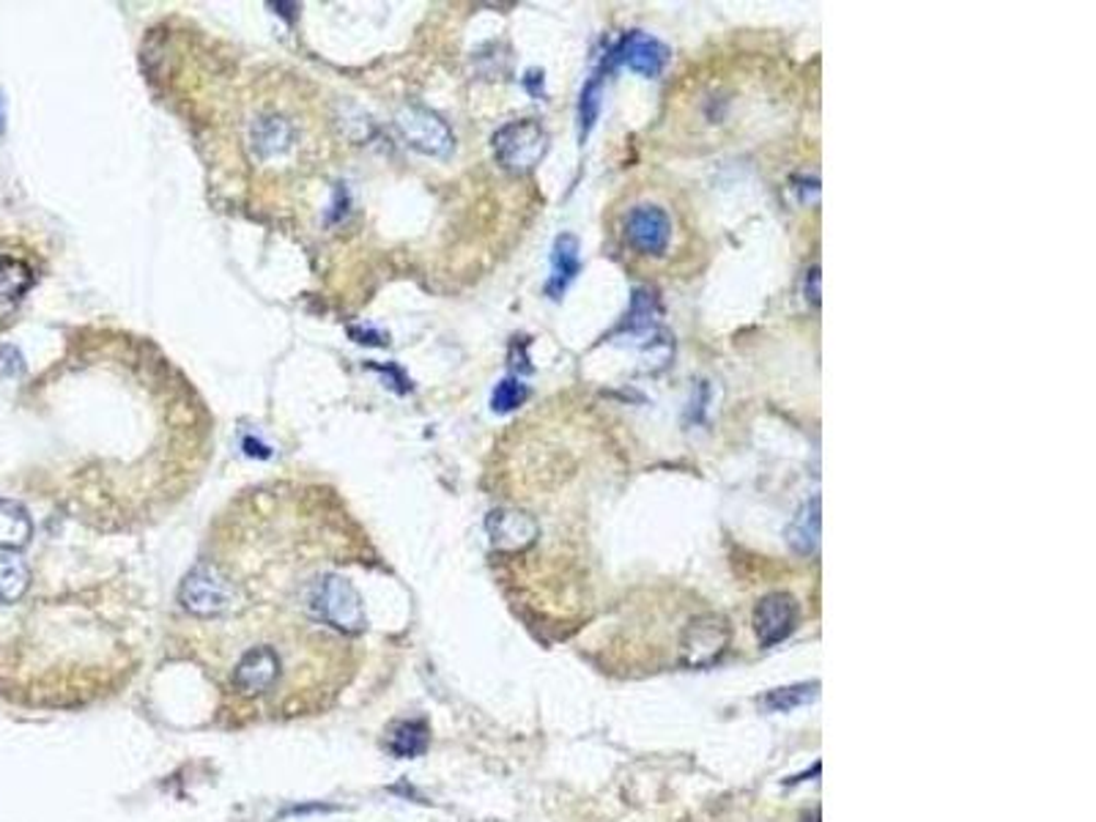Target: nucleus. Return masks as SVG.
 I'll list each match as a JSON object with an SVG mask.
<instances>
[{
  "instance_id": "obj_9",
  "label": "nucleus",
  "mask_w": 1096,
  "mask_h": 822,
  "mask_svg": "<svg viewBox=\"0 0 1096 822\" xmlns=\"http://www.w3.org/2000/svg\"><path fill=\"white\" fill-rule=\"evenodd\" d=\"M485 529H488L491 545L496 551H523L538 540L540 527L529 513L523 510H510V507H502V510L488 513L485 518Z\"/></svg>"
},
{
  "instance_id": "obj_13",
  "label": "nucleus",
  "mask_w": 1096,
  "mask_h": 822,
  "mask_svg": "<svg viewBox=\"0 0 1096 822\" xmlns=\"http://www.w3.org/2000/svg\"><path fill=\"white\" fill-rule=\"evenodd\" d=\"M787 543L798 551V554H814L820 545V500H809L796 518L787 527Z\"/></svg>"
},
{
  "instance_id": "obj_17",
  "label": "nucleus",
  "mask_w": 1096,
  "mask_h": 822,
  "mask_svg": "<svg viewBox=\"0 0 1096 822\" xmlns=\"http://www.w3.org/2000/svg\"><path fill=\"white\" fill-rule=\"evenodd\" d=\"M390 749L396 756H420L428 749V727L423 721L398 724L390 738Z\"/></svg>"
},
{
  "instance_id": "obj_7",
  "label": "nucleus",
  "mask_w": 1096,
  "mask_h": 822,
  "mask_svg": "<svg viewBox=\"0 0 1096 822\" xmlns=\"http://www.w3.org/2000/svg\"><path fill=\"white\" fill-rule=\"evenodd\" d=\"M798 603L787 592H770L754 606V634L759 645L774 647L796 631Z\"/></svg>"
},
{
  "instance_id": "obj_19",
  "label": "nucleus",
  "mask_w": 1096,
  "mask_h": 822,
  "mask_svg": "<svg viewBox=\"0 0 1096 822\" xmlns=\"http://www.w3.org/2000/svg\"><path fill=\"white\" fill-rule=\"evenodd\" d=\"M527 398H529L527 384H521L518 378H502V381L496 384L494 395H491V409H494L496 414H507V411H516Z\"/></svg>"
},
{
  "instance_id": "obj_8",
  "label": "nucleus",
  "mask_w": 1096,
  "mask_h": 822,
  "mask_svg": "<svg viewBox=\"0 0 1096 822\" xmlns=\"http://www.w3.org/2000/svg\"><path fill=\"white\" fill-rule=\"evenodd\" d=\"M280 680V656L272 647H250L234 667V689L241 696H261Z\"/></svg>"
},
{
  "instance_id": "obj_2",
  "label": "nucleus",
  "mask_w": 1096,
  "mask_h": 822,
  "mask_svg": "<svg viewBox=\"0 0 1096 822\" xmlns=\"http://www.w3.org/2000/svg\"><path fill=\"white\" fill-rule=\"evenodd\" d=\"M491 145H494L496 162L505 171L529 173L543 162L545 151H549V132L534 118H521V121L505 124L494 134Z\"/></svg>"
},
{
  "instance_id": "obj_21",
  "label": "nucleus",
  "mask_w": 1096,
  "mask_h": 822,
  "mask_svg": "<svg viewBox=\"0 0 1096 822\" xmlns=\"http://www.w3.org/2000/svg\"><path fill=\"white\" fill-rule=\"evenodd\" d=\"M25 371L23 356L12 345H0V376H20Z\"/></svg>"
},
{
  "instance_id": "obj_3",
  "label": "nucleus",
  "mask_w": 1096,
  "mask_h": 822,
  "mask_svg": "<svg viewBox=\"0 0 1096 822\" xmlns=\"http://www.w3.org/2000/svg\"><path fill=\"white\" fill-rule=\"evenodd\" d=\"M236 589L214 562H198L181 582L178 600L190 614L217 616L234 606Z\"/></svg>"
},
{
  "instance_id": "obj_1",
  "label": "nucleus",
  "mask_w": 1096,
  "mask_h": 822,
  "mask_svg": "<svg viewBox=\"0 0 1096 822\" xmlns=\"http://www.w3.org/2000/svg\"><path fill=\"white\" fill-rule=\"evenodd\" d=\"M305 609L318 623L332 625L343 634H360L365 629V606L354 584L343 576H321L305 589Z\"/></svg>"
},
{
  "instance_id": "obj_27",
  "label": "nucleus",
  "mask_w": 1096,
  "mask_h": 822,
  "mask_svg": "<svg viewBox=\"0 0 1096 822\" xmlns=\"http://www.w3.org/2000/svg\"><path fill=\"white\" fill-rule=\"evenodd\" d=\"M801 822H820V811H814V814H806Z\"/></svg>"
},
{
  "instance_id": "obj_22",
  "label": "nucleus",
  "mask_w": 1096,
  "mask_h": 822,
  "mask_svg": "<svg viewBox=\"0 0 1096 822\" xmlns=\"http://www.w3.org/2000/svg\"><path fill=\"white\" fill-rule=\"evenodd\" d=\"M349 338L356 340L362 345H387L390 343V334H385L381 329L374 327H349Z\"/></svg>"
},
{
  "instance_id": "obj_18",
  "label": "nucleus",
  "mask_w": 1096,
  "mask_h": 822,
  "mask_svg": "<svg viewBox=\"0 0 1096 822\" xmlns=\"http://www.w3.org/2000/svg\"><path fill=\"white\" fill-rule=\"evenodd\" d=\"M817 689H820L817 683H803V685H792V689L770 691L768 696H763V705L768 707V711L787 713L792 711V707L809 705V702L817 700Z\"/></svg>"
},
{
  "instance_id": "obj_5",
  "label": "nucleus",
  "mask_w": 1096,
  "mask_h": 822,
  "mask_svg": "<svg viewBox=\"0 0 1096 822\" xmlns=\"http://www.w3.org/2000/svg\"><path fill=\"white\" fill-rule=\"evenodd\" d=\"M396 127L401 129L403 140H406L414 151H420V154L425 156L452 154L456 138H452L450 127H447L436 113H431L428 107H417V105L401 107L396 116Z\"/></svg>"
},
{
  "instance_id": "obj_15",
  "label": "nucleus",
  "mask_w": 1096,
  "mask_h": 822,
  "mask_svg": "<svg viewBox=\"0 0 1096 822\" xmlns=\"http://www.w3.org/2000/svg\"><path fill=\"white\" fill-rule=\"evenodd\" d=\"M31 584V571L17 551H0V600L14 603L25 595Z\"/></svg>"
},
{
  "instance_id": "obj_23",
  "label": "nucleus",
  "mask_w": 1096,
  "mask_h": 822,
  "mask_svg": "<svg viewBox=\"0 0 1096 822\" xmlns=\"http://www.w3.org/2000/svg\"><path fill=\"white\" fill-rule=\"evenodd\" d=\"M803 294L812 305H820V267H812L806 272V285H803Z\"/></svg>"
},
{
  "instance_id": "obj_10",
  "label": "nucleus",
  "mask_w": 1096,
  "mask_h": 822,
  "mask_svg": "<svg viewBox=\"0 0 1096 822\" xmlns=\"http://www.w3.org/2000/svg\"><path fill=\"white\" fill-rule=\"evenodd\" d=\"M617 58L631 69V72L641 74V78H658V74L663 72V67L669 63V50L663 42L656 39V36L634 31V34H628L623 42H620Z\"/></svg>"
},
{
  "instance_id": "obj_4",
  "label": "nucleus",
  "mask_w": 1096,
  "mask_h": 822,
  "mask_svg": "<svg viewBox=\"0 0 1096 822\" xmlns=\"http://www.w3.org/2000/svg\"><path fill=\"white\" fill-rule=\"evenodd\" d=\"M623 236L636 256L661 258L672 247V218L658 203H636L623 220Z\"/></svg>"
},
{
  "instance_id": "obj_16",
  "label": "nucleus",
  "mask_w": 1096,
  "mask_h": 822,
  "mask_svg": "<svg viewBox=\"0 0 1096 822\" xmlns=\"http://www.w3.org/2000/svg\"><path fill=\"white\" fill-rule=\"evenodd\" d=\"M34 283V274L17 258H0V302H17Z\"/></svg>"
},
{
  "instance_id": "obj_6",
  "label": "nucleus",
  "mask_w": 1096,
  "mask_h": 822,
  "mask_svg": "<svg viewBox=\"0 0 1096 822\" xmlns=\"http://www.w3.org/2000/svg\"><path fill=\"white\" fill-rule=\"evenodd\" d=\"M729 642V625L723 616L716 614H705L691 620L688 629H685L683 642H680V653H683V661L688 667H707V664L716 661L723 650H727Z\"/></svg>"
},
{
  "instance_id": "obj_20",
  "label": "nucleus",
  "mask_w": 1096,
  "mask_h": 822,
  "mask_svg": "<svg viewBox=\"0 0 1096 822\" xmlns=\"http://www.w3.org/2000/svg\"><path fill=\"white\" fill-rule=\"evenodd\" d=\"M598 107H601V78L590 80L581 94V107H579V118H581V134L590 132V127L598 118Z\"/></svg>"
},
{
  "instance_id": "obj_26",
  "label": "nucleus",
  "mask_w": 1096,
  "mask_h": 822,
  "mask_svg": "<svg viewBox=\"0 0 1096 822\" xmlns=\"http://www.w3.org/2000/svg\"><path fill=\"white\" fill-rule=\"evenodd\" d=\"M7 127V113H3V99H0V132Z\"/></svg>"
},
{
  "instance_id": "obj_25",
  "label": "nucleus",
  "mask_w": 1096,
  "mask_h": 822,
  "mask_svg": "<svg viewBox=\"0 0 1096 822\" xmlns=\"http://www.w3.org/2000/svg\"><path fill=\"white\" fill-rule=\"evenodd\" d=\"M523 85H527L532 94H540V85H543V74L540 72H529V78L523 80Z\"/></svg>"
},
{
  "instance_id": "obj_14",
  "label": "nucleus",
  "mask_w": 1096,
  "mask_h": 822,
  "mask_svg": "<svg viewBox=\"0 0 1096 822\" xmlns=\"http://www.w3.org/2000/svg\"><path fill=\"white\" fill-rule=\"evenodd\" d=\"M31 535H34V524L25 507L17 502L0 500V551H20L28 545Z\"/></svg>"
},
{
  "instance_id": "obj_24",
  "label": "nucleus",
  "mask_w": 1096,
  "mask_h": 822,
  "mask_svg": "<svg viewBox=\"0 0 1096 822\" xmlns=\"http://www.w3.org/2000/svg\"><path fill=\"white\" fill-rule=\"evenodd\" d=\"M245 450H247V456H258V458H269V447H263L261 442H252V439H247L245 442Z\"/></svg>"
},
{
  "instance_id": "obj_11",
  "label": "nucleus",
  "mask_w": 1096,
  "mask_h": 822,
  "mask_svg": "<svg viewBox=\"0 0 1096 822\" xmlns=\"http://www.w3.org/2000/svg\"><path fill=\"white\" fill-rule=\"evenodd\" d=\"M576 274H579V239L570 234L557 236L552 250V278L545 283V294L552 300H563Z\"/></svg>"
},
{
  "instance_id": "obj_12",
  "label": "nucleus",
  "mask_w": 1096,
  "mask_h": 822,
  "mask_svg": "<svg viewBox=\"0 0 1096 822\" xmlns=\"http://www.w3.org/2000/svg\"><path fill=\"white\" fill-rule=\"evenodd\" d=\"M252 149L261 160H269V156L285 154L291 149V127L285 118L278 116H263L252 124Z\"/></svg>"
}]
</instances>
